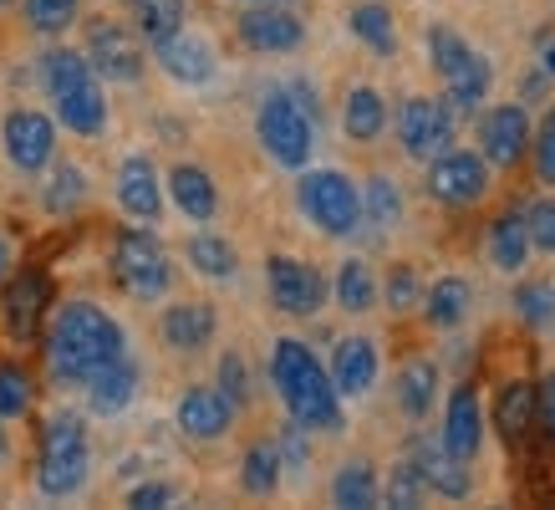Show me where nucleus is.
<instances>
[{
	"instance_id": "nucleus-1",
	"label": "nucleus",
	"mask_w": 555,
	"mask_h": 510,
	"mask_svg": "<svg viewBox=\"0 0 555 510\" xmlns=\"http://www.w3.org/2000/svg\"><path fill=\"white\" fill-rule=\"evenodd\" d=\"M122 357L118 322L92 302L62 306V317L51 322V373L62 383H87V378Z\"/></svg>"
},
{
	"instance_id": "nucleus-2",
	"label": "nucleus",
	"mask_w": 555,
	"mask_h": 510,
	"mask_svg": "<svg viewBox=\"0 0 555 510\" xmlns=\"http://www.w3.org/2000/svg\"><path fill=\"white\" fill-rule=\"evenodd\" d=\"M270 378L286 398L291 419L301 429H337L341 424V393L332 388V373L321 368L311 347L296 337H281L270 353Z\"/></svg>"
},
{
	"instance_id": "nucleus-3",
	"label": "nucleus",
	"mask_w": 555,
	"mask_h": 510,
	"mask_svg": "<svg viewBox=\"0 0 555 510\" xmlns=\"http://www.w3.org/2000/svg\"><path fill=\"white\" fill-rule=\"evenodd\" d=\"M428 51H434V67H438V77H443V87H449V102H443V107H449L454 118L474 113L489 92V62L469 41H459L454 31H443V26L428 31Z\"/></svg>"
},
{
	"instance_id": "nucleus-4",
	"label": "nucleus",
	"mask_w": 555,
	"mask_h": 510,
	"mask_svg": "<svg viewBox=\"0 0 555 510\" xmlns=\"http://www.w3.org/2000/svg\"><path fill=\"white\" fill-rule=\"evenodd\" d=\"M87 480V429L77 413H56L41 434V470L36 485L47 495H72Z\"/></svg>"
},
{
	"instance_id": "nucleus-5",
	"label": "nucleus",
	"mask_w": 555,
	"mask_h": 510,
	"mask_svg": "<svg viewBox=\"0 0 555 510\" xmlns=\"http://www.w3.org/2000/svg\"><path fill=\"white\" fill-rule=\"evenodd\" d=\"M255 133L266 143V153L286 169H301L311 158V113L291 92H270L260 102V118H255Z\"/></svg>"
},
{
	"instance_id": "nucleus-6",
	"label": "nucleus",
	"mask_w": 555,
	"mask_h": 510,
	"mask_svg": "<svg viewBox=\"0 0 555 510\" xmlns=\"http://www.w3.org/2000/svg\"><path fill=\"white\" fill-rule=\"evenodd\" d=\"M301 209L306 220H317V230L326 235H352L362 220V194L352 189V179L337 169H317L301 179Z\"/></svg>"
},
{
	"instance_id": "nucleus-7",
	"label": "nucleus",
	"mask_w": 555,
	"mask_h": 510,
	"mask_svg": "<svg viewBox=\"0 0 555 510\" xmlns=\"http://www.w3.org/2000/svg\"><path fill=\"white\" fill-rule=\"evenodd\" d=\"M489 189V164L469 149H443L428 169V194L438 204H479Z\"/></svg>"
},
{
	"instance_id": "nucleus-8",
	"label": "nucleus",
	"mask_w": 555,
	"mask_h": 510,
	"mask_svg": "<svg viewBox=\"0 0 555 510\" xmlns=\"http://www.w3.org/2000/svg\"><path fill=\"white\" fill-rule=\"evenodd\" d=\"M118 281L143 302L164 296L169 291V255H164V245L143 235V230H128L118 240Z\"/></svg>"
},
{
	"instance_id": "nucleus-9",
	"label": "nucleus",
	"mask_w": 555,
	"mask_h": 510,
	"mask_svg": "<svg viewBox=\"0 0 555 510\" xmlns=\"http://www.w3.org/2000/svg\"><path fill=\"white\" fill-rule=\"evenodd\" d=\"M398 133L413 158H438L443 149H454V113L434 98H408L398 113Z\"/></svg>"
},
{
	"instance_id": "nucleus-10",
	"label": "nucleus",
	"mask_w": 555,
	"mask_h": 510,
	"mask_svg": "<svg viewBox=\"0 0 555 510\" xmlns=\"http://www.w3.org/2000/svg\"><path fill=\"white\" fill-rule=\"evenodd\" d=\"M270 302L291 311V317H311L321 302H326V281H321L306 260H291V255H270Z\"/></svg>"
},
{
	"instance_id": "nucleus-11",
	"label": "nucleus",
	"mask_w": 555,
	"mask_h": 510,
	"mask_svg": "<svg viewBox=\"0 0 555 510\" xmlns=\"http://www.w3.org/2000/svg\"><path fill=\"white\" fill-rule=\"evenodd\" d=\"M5 153H11V164L26 174L47 169L51 153H56V128H51L47 113H31V107H21L5 118Z\"/></svg>"
},
{
	"instance_id": "nucleus-12",
	"label": "nucleus",
	"mask_w": 555,
	"mask_h": 510,
	"mask_svg": "<svg viewBox=\"0 0 555 510\" xmlns=\"http://www.w3.org/2000/svg\"><path fill=\"white\" fill-rule=\"evenodd\" d=\"M87 67L113 77V82H133L143 72V51H138V41L122 26H92V36H87Z\"/></svg>"
},
{
	"instance_id": "nucleus-13",
	"label": "nucleus",
	"mask_w": 555,
	"mask_h": 510,
	"mask_svg": "<svg viewBox=\"0 0 555 510\" xmlns=\"http://www.w3.org/2000/svg\"><path fill=\"white\" fill-rule=\"evenodd\" d=\"M301 36V21L291 16L286 5H250L240 16V41L250 51H296Z\"/></svg>"
},
{
	"instance_id": "nucleus-14",
	"label": "nucleus",
	"mask_w": 555,
	"mask_h": 510,
	"mask_svg": "<svg viewBox=\"0 0 555 510\" xmlns=\"http://www.w3.org/2000/svg\"><path fill=\"white\" fill-rule=\"evenodd\" d=\"M479 138H485V158H489V164H500V169L520 164V153L530 149V118H525V107H509V102H505V107L485 113Z\"/></svg>"
},
{
	"instance_id": "nucleus-15",
	"label": "nucleus",
	"mask_w": 555,
	"mask_h": 510,
	"mask_svg": "<svg viewBox=\"0 0 555 510\" xmlns=\"http://www.w3.org/2000/svg\"><path fill=\"white\" fill-rule=\"evenodd\" d=\"M158 47V67L169 72L173 82H184V87H199L215 77V47L209 41H199V36H184V31H173L164 36V41H153Z\"/></svg>"
},
{
	"instance_id": "nucleus-16",
	"label": "nucleus",
	"mask_w": 555,
	"mask_h": 510,
	"mask_svg": "<svg viewBox=\"0 0 555 510\" xmlns=\"http://www.w3.org/2000/svg\"><path fill=\"white\" fill-rule=\"evenodd\" d=\"M230 424H235V404L219 388H194L179 398V429L189 439H219Z\"/></svg>"
},
{
	"instance_id": "nucleus-17",
	"label": "nucleus",
	"mask_w": 555,
	"mask_h": 510,
	"mask_svg": "<svg viewBox=\"0 0 555 510\" xmlns=\"http://www.w3.org/2000/svg\"><path fill=\"white\" fill-rule=\"evenodd\" d=\"M51 98H56V113H62V123H67L72 133H82V138L102 133V123H107V102H102V87H98L92 72H87L82 82L51 92Z\"/></svg>"
},
{
	"instance_id": "nucleus-18",
	"label": "nucleus",
	"mask_w": 555,
	"mask_h": 510,
	"mask_svg": "<svg viewBox=\"0 0 555 510\" xmlns=\"http://www.w3.org/2000/svg\"><path fill=\"white\" fill-rule=\"evenodd\" d=\"M372 383H377V347H372L367 337L337 342V357H332V388L347 393V398H362Z\"/></svg>"
},
{
	"instance_id": "nucleus-19",
	"label": "nucleus",
	"mask_w": 555,
	"mask_h": 510,
	"mask_svg": "<svg viewBox=\"0 0 555 510\" xmlns=\"http://www.w3.org/2000/svg\"><path fill=\"white\" fill-rule=\"evenodd\" d=\"M479 439H485V413H479V393L459 388L449 398V424H443V449L459 459L479 455Z\"/></svg>"
},
{
	"instance_id": "nucleus-20",
	"label": "nucleus",
	"mask_w": 555,
	"mask_h": 510,
	"mask_svg": "<svg viewBox=\"0 0 555 510\" xmlns=\"http://www.w3.org/2000/svg\"><path fill=\"white\" fill-rule=\"evenodd\" d=\"M413 464H418V475L428 490L449 495V500H464V495H469V459L449 455L443 444H418Z\"/></svg>"
},
{
	"instance_id": "nucleus-21",
	"label": "nucleus",
	"mask_w": 555,
	"mask_h": 510,
	"mask_svg": "<svg viewBox=\"0 0 555 510\" xmlns=\"http://www.w3.org/2000/svg\"><path fill=\"white\" fill-rule=\"evenodd\" d=\"M118 200L133 220H158L164 209V194H158V179H153V164L149 158H128L118 169Z\"/></svg>"
},
{
	"instance_id": "nucleus-22",
	"label": "nucleus",
	"mask_w": 555,
	"mask_h": 510,
	"mask_svg": "<svg viewBox=\"0 0 555 510\" xmlns=\"http://www.w3.org/2000/svg\"><path fill=\"white\" fill-rule=\"evenodd\" d=\"M215 337V306L209 302H179L169 306V317H164V342L179 347V353H194L204 342Z\"/></svg>"
},
{
	"instance_id": "nucleus-23",
	"label": "nucleus",
	"mask_w": 555,
	"mask_h": 510,
	"mask_svg": "<svg viewBox=\"0 0 555 510\" xmlns=\"http://www.w3.org/2000/svg\"><path fill=\"white\" fill-rule=\"evenodd\" d=\"M169 189H173V204L184 209L189 220H215L219 194H215V179H209L204 169H194V164H179V169L169 174Z\"/></svg>"
},
{
	"instance_id": "nucleus-24",
	"label": "nucleus",
	"mask_w": 555,
	"mask_h": 510,
	"mask_svg": "<svg viewBox=\"0 0 555 510\" xmlns=\"http://www.w3.org/2000/svg\"><path fill=\"white\" fill-rule=\"evenodd\" d=\"M489 260L500 266V271H520L525 260H530V230H525V215L505 209L494 230H489Z\"/></svg>"
},
{
	"instance_id": "nucleus-25",
	"label": "nucleus",
	"mask_w": 555,
	"mask_h": 510,
	"mask_svg": "<svg viewBox=\"0 0 555 510\" xmlns=\"http://www.w3.org/2000/svg\"><path fill=\"white\" fill-rule=\"evenodd\" d=\"M494 424H500L505 444H525V434L535 424V383H509L494 404Z\"/></svg>"
},
{
	"instance_id": "nucleus-26",
	"label": "nucleus",
	"mask_w": 555,
	"mask_h": 510,
	"mask_svg": "<svg viewBox=\"0 0 555 510\" xmlns=\"http://www.w3.org/2000/svg\"><path fill=\"white\" fill-rule=\"evenodd\" d=\"M41 311H47V281L41 276H21L16 286L5 291V317L16 327V337H36Z\"/></svg>"
},
{
	"instance_id": "nucleus-27",
	"label": "nucleus",
	"mask_w": 555,
	"mask_h": 510,
	"mask_svg": "<svg viewBox=\"0 0 555 510\" xmlns=\"http://www.w3.org/2000/svg\"><path fill=\"white\" fill-rule=\"evenodd\" d=\"M341 123H347V138H357V143H372V138L383 133L387 123V102L377 87H352V98H347V113H341Z\"/></svg>"
},
{
	"instance_id": "nucleus-28",
	"label": "nucleus",
	"mask_w": 555,
	"mask_h": 510,
	"mask_svg": "<svg viewBox=\"0 0 555 510\" xmlns=\"http://www.w3.org/2000/svg\"><path fill=\"white\" fill-rule=\"evenodd\" d=\"M87 388H92V404L102 408V413H113V408H122L128 398L138 393V373L128 357H118V362H107V368H98V373L87 378Z\"/></svg>"
},
{
	"instance_id": "nucleus-29",
	"label": "nucleus",
	"mask_w": 555,
	"mask_h": 510,
	"mask_svg": "<svg viewBox=\"0 0 555 510\" xmlns=\"http://www.w3.org/2000/svg\"><path fill=\"white\" fill-rule=\"evenodd\" d=\"M423 306H428V322H434V327H459L464 317H469V281L443 276V281H434V286H428Z\"/></svg>"
},
{
	"instance_id": "nucleus-30",
	"label": "nucleus",
	"mask_w": 555,
	"mask_h": 510,
	"mask_svg": "<svg viewBox=\"0 0 555 510\" xmlns=\"http://www.w3.org/2000/svg\"><path fill=\"white\" fill-rule=\"evenodd\" d=\"M434 393H438L434 362H408L403 373H398V404H403L408 419H423L434 408Z\"/></svg>"
},
{
	"instance_id": "nucleus-31",
	"label": "nucleus",
	"mask_w": 555,
	"mask_h": 510,
	"mask_svg": "<svg viewBox=\"0 0 555 510\" xmlns=\"http://www.w3.org/2000/svg\"><path fill=\"white\" fill-rule=\"evenodd\" d=\"M133 21L149 41L184 31V0H133Z\"/></svg>"
},
{
	"instance_id": "nucleus-32",
	"label": "nucleus",
	"mask_w": 555,
	"mask_h": 510,
	"mask_svg": "<svg viewBox=\"0 0 555 510\" xmlns=\"http://www.w3.org/2000/svg\"><path fill=\"white\" fill-rule=\"evenodd\" d=\"M332 500L347 510H372L377 506V475H372V464H347L337 480H332Z\"/></svg>"
},
{
	"instance_id": "nucleus-33",
	"label": "nucleus",
	"mask_w": 555,
	"mask_h": 510,
	"mask_svg": "<svg viewBox=\"0 0 555 510\" xmlns=\"http://www.w3.org/2000/svg\"><path fill=\"white\" fill-rule=\"evenodd\" d=\"M352 31L367 41L377 56H392L398 51V31H392V16H387V5H357L352 11Z\"/></svg>"
},
{
	"instance_id": "nucleus-34",
	"label": "nucleus",
	"mask_w": 555,
	"mask_h": 510,
	"mask_svg": "<svg viewBox=\"0 0 555 510\" xmlns=\"http://www.w3.org/2000/svg\"><path fill=\"white\" fill-rule=\"evenodd\" d=\"M189 260L199 276H235V245H224L219 235H194L189 240Z\"/></svg>"
},
{
	"instance_id": "nucleus-35",
	"label": "nucleus",
	"mask_w": 555,
	"mask_h": 510,
	"mask_svg": "<svg viewBox=\"0 0 555 510\" xmlns=\"http://www.w3.org/2000/svg\"><path fill=\"white\" fill-rule=\"evenodd\" d=\"M337 302L347 306V311H367V306L377 302V281H372V271L362 260H347L337 271Z\"/></svg>"
},
{
	"instance_id": "nucleus-36",
	"label": "nucleus",
	"mask_w": 555,
	"mask_h": 510,
	"mask_svg": "<svg viewBox=\"0 0 555 510\" xmlns=\"http://www.w3.org/2000/svg\"><path fill=\"white\" fill-rule=\"evenodd\" d=\"M245 490L250 495H270L275 485H281V455L270 449V444H255L250 455H245Z\"/></svg>"
},
{
	"instance_id": "nucleus-37",
	"label": "nucleus",
	"mask_w": 555,
	"mask_h": 510,
	"mask_svg": "<svg viewBox=\"0 0 555 510\" xmlns=\"http://www.w3.org/2000/svg\"><path fill=\"white\" fill-rule=\"evenodd\" d=\"M362 209H367V220H377V225H398L403 220V194H398V184L392 179H372L367 184V194H362Z\"/></svg>"
},
{
	"instance_id": "nucleus-38",
	"label": "nucleus",
	"mask_w": 555,
	"mask_h": 510,
	"mask_svg": "<svg viewBox=\"0 0 555 510\" xmlns=\"http://www.w3.org/2000/svg\"><path fill=\"white\" fill-rule=\"evenodd\" d=\"M423 495H428V485H423L418 464H413V459H408V464H392V475H387V506L413 510V506H423Z\"/></svg>"
},
{
	"instance_id": "nucleus-39",
	"label": "nucleus",
	"mask_w": 555,
	"mask_h": 510,
	"mask_svg": "<svg viewBox=\"0 0 555 510\" xmlns=\"http://www.w3.org/2000/svg\"><path fill=\"white\" fill-rule=\"evenodd\" d=\"M26 21L47 36L67 31L72 21H77V0H26Z\"/></svg>"
},
{
	"instance_id": "nucleus-40",
	"label": "nucleus",
	"mask_w": 555,
	"mask_h": 510,
	"mask_svg": "<svg viewBox=\"0 0 555 510\" xmlns=\"http://www.w3.org/2000/svg\"><path fill=\"white\" fill-rule=\"evenodd\" d=\"M87 194V179L82 169H72V164H62L56 169V179L47 184V209H56V215H67V209H77Z\"/></svg>"
},
{
	"instance_id": "nucleus-41",
	"label": "nucleus",
	"mask_w": 555,
	"mask_h": 510,
	"mask_svg": "<svg viewBox=\"0 0 555 510\" xmlns=\"http://www.w3.org/2000/svg\"><path fill=\"white\" fill-rule=\"evenodd\" d=\"M515 311H520L525 322L530 327H545L555 317V296H551V286H535V281H530V286H520L515 291Z\"/></svg>"
},
{
	"instance_id": "nucleus-42",
	"label": "nucleus",
	"mask_w": 555,
	"mask_h": 510,
	"mask_svg": "<svg viewBox=\"0 0 555 510\" xmlns=\"http://www.w3.org/2000/svg\"><path fill=\"white\" fill-rule=\"evenodd\" d=\"M525 230H530V251H555V200H535L525 209Z\"/></svg>"
},
{
	"instance_id": "nucleus-43",
	"label": "nucleus",
	"mask_w": 555,
	"mask_h": 510,
	"mask_svg": "<svg viewBox=\"0 0 555 510\" xmlns=\"http://www.w3.org/2000/svg\"><path fill=\"white\" fill-rule=\"evenodd\" d=\"M26 404H31V383H26V373H16V368H0V419H16V413H26Z\"/></svg>"
},
{
	"instance_id": "nucleus-44",
	"label": "nucleus",
	"mask_w": 555,
	"mask_h": 510,
	"mask_svg": "<svg viewBox=\"0 0 555 510\" xmlns=\"http://www.w3.org/2000/svg\"><path fill=\"white\" fill-rule=\"evenodd\" d=\"M535 169L545 184H555V113H545V123L535 133Z\"/></svg>"
},
{
	"instance_id": "nucleus-45",
	"label": "nucleus",
	"mask_w": 555,
	"mask_h": 510,
	"mask_svg": "<svg viewBox=\"0 0 555 510\" xmlns=\"http://www.w3.org/2000/svg\"><path fill=\"white\" fill-rule=\"evenodd\" d=\"M387 302H392V311H408V306H418V302H423L418 276H413V271H392V276H387Z\"/></svg>"
},
{
	"instance_id": "nucleus-46",
	"label": "nucleus",
	"mask_w": 555,
	"mask_h": 510,
	"mask_svg": "<svg viewBox=\"0 0 555 510\" xmlns=\"http://www.w3.org/2000/svg\"><path fill=\"white\" fill-rule=\"evenodd\" d=\"M219 383H224V398H230V404H245V398H250V383H245V362H240L235 353L224 357V362H219Z\"/></svg>"
},
{
	"instance_id": "nucleus-47",
	"label": "nucleus",
	"mask_w": 555,
	"mask_h": 510,
	"mask_svg": "<svg viewBox=\"0 0 555 510\" xmlns=\"http://www.w3.org/2000/svg\"><path fill=\"white\" fill-rule=\"evenodd\" d=\"M535 424H545V434L555 439V373L535 388Z\"/></svg>"
},
{
	"instance_id": "nucleus-48",
	"label": "nucleus",
	"mask_w": 555,
	"mask_h": 510,
	"mask_svg": "<svg viewBox=\"0 0 555 510\" xmlns=\"http://www.w3.org/2000/svg\"><path fill=\"white\" fill-rule=\"evenodd\" d=\"M169 500H173L169 485H138V490L128 495V506H138V510H158V506H169Z\"/></svg>"
},
{
	"instance_id": "nucleus-49",
	"label": "nucleus",
	"mask_w": 555,
	"mask_h": 510,
	"mask_svg": "<svg viewBox=\"0 0 555 510\" xmlns=\"http://www.w3.org/2000/svg\"><path fill=\"white\" fill-rule=\"evenodd\" d=\"M275 455L286 459V464H306V439H301V424H291L286 429V439H281V449Z\"/></svg>"
},
{
	"instance_id": "nucleus-50",
	"label": "nucleus",
	"mask_w": 555,
	"mask_h": 510,
	"mask_svg": "<svg viewBox=\"0 0 555 510\" xmlns=\"http://www.w3.org/2000/svg\"><path fill=\"white\" fill-rule=\"evenodd\" d=\"M11 459V439H5V424H0V464Z\"/></svg>"
},
{
	"instance_id": "nucleus-51",
	"label": "nucleus",
	"mask_w": 555,
	"mask_h": 510,
	"mask_svg": "<svg viewBox=\"0 0 555 510\" xmlns=\"http://www.w3.org/2000/svg\"><path fill=\"white\" fill-rule=\"evenodd\" d=\"M545 72H551V77H555V41H551V47H545Z\"/></svg>"
},
{
	"instance_id": "nucleus-52",
	"label": "nucleus",
	"mask_w": 555,
	"mask_h": 510,
	"mask_svg": "<svg viewBox=\"0 0 555 510\" xmlns=\"http://www.w3.org/2000/svg\"><path fill=\"white\" fill-rule=\"evenodd\" d=\"M0 271H5V245H0Z\"/></svg>"
},
{
	"instance_id": "nucleus-53",
	"label": "nucleus",
	"mask_w": 555,
	"mask_h": 510,
	"mask_svg": "<svg viewBox=\"0 0 555 510\" xmlns=\"http://www.w3.org/2000/svg\"><path fill=\"white\" fill-rule=\"evenodd\" d=\"M0 5H5V0H0Z\"/></svg>"
}]
</instances>
